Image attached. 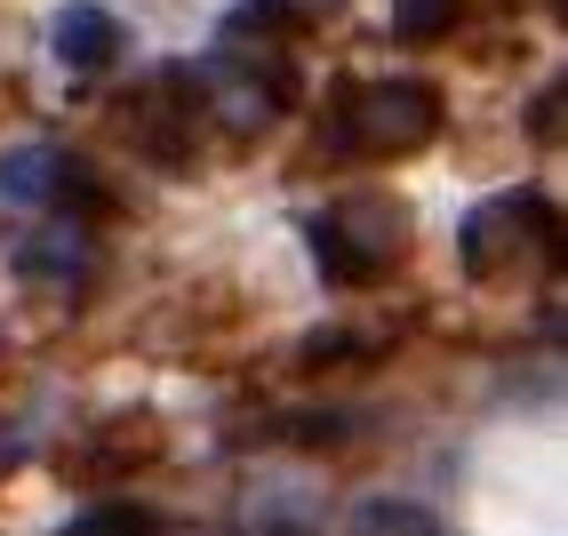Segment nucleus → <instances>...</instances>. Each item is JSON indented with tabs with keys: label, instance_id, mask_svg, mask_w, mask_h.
Listing matches in <instances>:
<instances>
[{
	"label": "nucleus",
	"instance_id": "obj_5",
	"mask_svg": "<svg viewBox=\"0 0 568 536\" xmlns=\"http://www.w3.org/2000/svg\"><path fill=\"white\" fill-rule=\"evenodd\" d=\"M129 129H136V144L153 152L161 169H176V161H193V136H201V112H193V89L184 81H153L136 104H129Z\"/></svg>",
	"mask_w": 568,
	"mask_h": 536
},
{
	"label": "nucleus",
	"instance_id": "obj_2",
	"mask_svg": "<svg viewBox=\"0 0 568 536\" xmlns=\"http://www.w3.org/2000/svg\"><path fill=\"white\" fill-rule=\"evenodd\" d=\"M193 81H201L193 112L209 129H224V136H264L281 121V104H288V64L273 49H216Z\"/></svg>",
	"mask_w": 568,
	"mask_h": 536
},
{
	"label": "nucleus",
	"instance_id": "obj_1",
	"mask_svg": "<svg viewBox=\"0 0 568 536\" xmlns=\"http://www.w3.org/2000/svg\"><path fill=\"white\" fill-rule=\"evenodd\" d=\"M440 136V89L433 81H368L353 89V104L328 121V152L345 144L361 161H408V152H425Z\"/></svg>",
	"mask_w": 568,
	"mask_h": 536
},
{
	"label": "nucleus",
	"instance_id": "obj_10",
	"mask_svg": "<svg viewBox=\"0 0 568 536\" xmlns=\"http://www.w3.org/2000/svg\"><path fill=\"white\" fill-rule=\"evenodd\" d=\"M448 24H465V0H393V32L400 41H440Z\"/></svg>",
	"mask_w": 568,
	"mask_h": 536
},
{
	"label": "nucleus",
	"instance_id": "obj_7",
	"mask_svg": "<svg viewBox=\"0 0 568 536\" xmlns=\"http://www.w3.org/2000/svg\"><path fill=\"white\" fill-rule=\"evenodd\" d=\"M57 184H64V152L9 144V161H0V193L9 201H57Z\"/></svg>",
	"mask_w": 568,
	"mask_h": 536
},
{
	"label": "nucleus",
	"instance_id": "obj_9",
	"mask_svg": "<svg viewBox=\"0 0 568 536\" xmlns=\"http://www.w3.org/2000/svg\"><path fill=\"white\" fill-rule=\"evenodd\" d=\"M353 536H433V513L400 505V496H368V505H353Z\"/></svg>",
	"mask_w": 568,
	"mask_h": 536
},
{
	"label": "nucleus",
	"instance_id": "obj_11",
	"mask_svg": "<svg viewBox=\"0 0 568 536\" xmlns=\"http://www.w3.org/2000/svg\"><path fill=\"white\" fill-rule=\"evenodd\" d=\"M64 536H161V520L144 505H104V513H81Z\"/></svg>",
	"mask_w": 568,
	"mask_h": 536
},
{
	"label": "nucleus",
	"instance_id": "obj_3",
	"mask_svg": "<svg viewBox=\"0 0 568 536\" xmlns=\"http://www.w3.org/2000/svg\"><path fill=\"white\" fill-rule=\"evenodd\" d=\"M552 201L545 193H497V201H480L465 216V233H457V256H465V273L480 281H520L528 264H552Z\"/></svg>",
	"mask_w": 568,
	"mask_h": 536
},
{
	"label": "nucleus",
	"instance_id": "obj_6",
	"mask_svg": "<svg viewBox=\"0 0 568 536\" xmlns=\"http://www.w3.org/2000/svg\"><path fill=\"white\" fill-rule=\"evenodd\" d=\"M49 49H57L72 72H97V64H112V49H121V24H112L104 9H64L57 32H49Z\"/></svg>",
	"mask_w": 568,
	"mask_h": 536
},
{
	"label": "nucleus",
	"instance_id": "obj_8",
	"mask_svg": "<svg viewBox=\"0 0 568 536\" xmlns=\"http://www.w3.org/2000/svg\"><path fill=\"white\" fill-rule=\"evenodd\" d=\"M17 264L24 273H64V281H81V264H89V241H81V216H57V224H41L24 249H17Z\"/></svg>",
	"mask_w": 568,
	"mask_h": 536
},
{
	"label": "nucleus",
	"instance_id": "obj_4",
	"mask_svg": "<svg viewBox=\"0 0 568 536\" xmlns=\"http://www.w3.org/2000/svg\"><path fill=\"white\" fill-rule=\"evenodd\" d=\"M313 249H321V264L336 281H376L408 256V216L393 201H376V193H353V201L313 216Z\"/></svg>",
	"mask_w": 568,
	"mask_h": 536
}]
</instances>
